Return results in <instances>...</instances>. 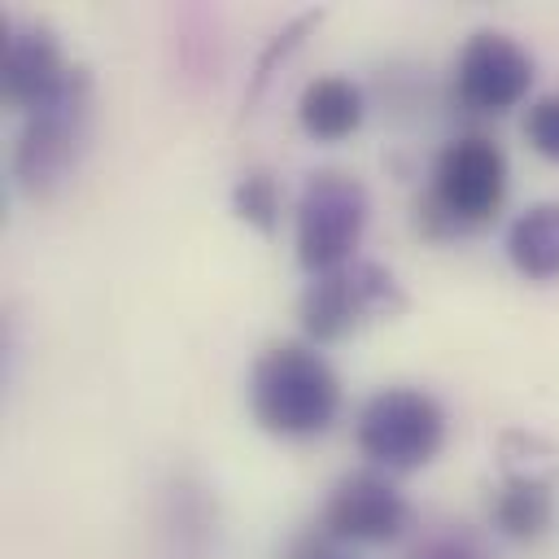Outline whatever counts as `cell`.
Segmentation results:
<instances>
[{
  "label": "cell",
  "instance_id": "obj_1",
  "mask_svg": "<svg viewBox=\"0 0 559 559\" xmlns=\"http://www.w3.org/2000/svg\"><path fill=\"white\" fill-rule=\"evenodd\" d=\"M249 415L262 432L284 441L319 437L341 415V376L310 341H280L249 367Z\"/></svg>",
  "mask_w": 559,
  "mask_h": 559
},
{
  "label": "cell",
  "instance_id": "obj_2",
  "mask_svg": "<svg viewBox=\"0 0 559 559\" xmlns=\"http://www.w3.org/2000/svg\"><path fill=\"white\" fill-rule=\"evenodd\" d=\"M511 188L507 153L489 135H454L441 144L428 179V197L419 201V227L428 236L476 231L493 223Z\"/></svg>",
  "mask_w": 559,
  "mask_h": 559
},
{
  "label": "cell",
  "instance_id": "obj_3",
  "mask_svg": "<svg viewBox=\"0 0 559 559\" xmlns=\"http://www.w3.org/2000/svg\"><path fill=\"white\" fill-rule=\"evenodd\" d=\"M371 223V192L358 175L323 166L310 170L293 210V249L306 275L341 271L358 258Z\"/></svg>",
  "mask_w": 559,
  "mask_h": 559
},
{
  "label": "cell",
  "instance_id": "obj_4",
  "mask_svg": "<svg viewBox=\"0 0 559 559\" xmlns=\"http://www.w3.org/2000/svg\"><path fill=\"white\" fill-rule=\"evenodd\" d=\"M92 70L74 66L70 83L35 114L22 118L13 144V179L26 197H52L83 157L87 127H92Z\"/></svg>",
  "mask_w": 559,
  "mask_h": 559
},
{
  "label": "cell",
  "instance_id": "obj_5",
  "mask_svg": "<svg viewBox=\"0 0 559 559\" xmlns=\"http://www.w3.org/2000/svg\"><path fill=\"white\" fill-rule=\"evenodd\" d=\"M354 445L380 472H419L445 445V406L415 384L376 389L354 415Z\"/></svg>",
  "mask_w": 559,
  "mask_h": 559
},
{
  "label": "cell",
  "instance_id": "obj_6",
  "mask_svg": "<svg viewBox=\"0 0 559 559\" xmlns=\"http://www.w3.org/2000/svg\"><path fill=\"white\" fill-rule=\"evenodd\" d=\"M537 79L533 52L507 31H472L454 57V96L472 114H511L528 100Z\"/></svg>",
  "mask_w": 559,
  "mask_h": 559
},
{
  "label": "cell",
  "instance_id": "obj_7",
  "mask_svg": "<svg viewBox=\"0 0 559 559\" xmlns=\"http://www.w3.org/2000/svg\"><path fill=\"white\" fill-rule=\"evenodd\" d=\"M323 528L354 546H389L411 528V502L380 467L345 472L328 502H323Z\"/></svg>",
  "mask_w": 559,
  "mask_h": 559
},
{
  "label": "cell",
  "instance_id": "obj_8",
  "mask_svg": "<svg viewBox=\"0 0 559 559\" xmlns=\"http://www.w3.org/2000/svg\"><path fill=\"white\" fill-rule=\"evenodd\" d=\"M74 66L66 61V48L52 26L44 22H17L4 31V52H0V92L4 100L26 118L44 109L66 83Z\"/></svg>",
  "mask_w": 559,
  "mask_h": 559
},
{
  "label": "cell",
  "instance_id": "obj_9",
  "mask_svg": "<svg viewBox=\"0 0 559 559\" xmlns=\"http://www.w3.org/2000/svg\"><path fill=\"white\" fill-rule=\"evenodd\" d=\"M362 118H367V96L345 74H319L297 96V122L319 144L349 140L362 127Z\"/></svg>",
  "mask_w": 559,
  "mask_h": 559
},
{
  "label": "cell",
  "instance_id": "obj_10",
  "mask_svg": "<svg viewBox=\"0 0 559 559\" xmlns=\"http://www.w3.org/2000/svg\"><path fill=\"white\" fill-rule=\"evenodd\" d=\"M297 319H301V332L310 336V345H336L349 332H358L367 319L358 310L349 271L341 266L328 275H310V284L297 297Z\"/></svg>",
  "mask_w": 559,
  "mask_h": 559
},
{
  "label": "cell",
  "instance_id": "obj_11",
  "mask_svg": "<svg viewBox=\"0 0 559 559\" xmlns=\"http://www.w3.org/2000/svg\"><path fill=\"white\" fill-rule=\"evenodd\" d=\"M555 520V485L550 476H502L489 498V524L507 542H537Z\"/></svg>",
  "mask_w": 559,
  "mask_h": 559
},
{
  "label": "cell",
  "instance_id": "obj_12",
  "mask_svg": "<svg viewBox=\"0 0 559 559\" xmlns=\"http://www.w3.org/2000/svg\"><path fill=\"white\" fill-rule=\"evenodd\" d=\"M507 262L524 280H559V201H537L520 210L507 227Z\"/></svg>",
  "mask_w": 559,
  "mask_h": 559
},
{
  "label": "cell",
  "instance_id": "obj_13",
  "mask_svg": "<svg viewBox=\"0 0 559 559\" xmlns=\"http://www.w3.org/2000/svg\"><path fill=\"white\" fill-rule=\"evenodd\" d=\"M231 214L262 231V236H275L280 231V214H284V201H280V183L271 170H245L231 188Z\"/></svg>",
  "mask_w": 559,
  "mask_h": 559
},
{
  "label": "cell",
  "instance_id": "obj_14",
  "mask_svg": "<svg viewBox=\"0 0 559 559\" xmlns=\"http://www.w3.org/2000/svg\"><path fill=\"white\" fill-rule=\"evenodd\" d=\"M319 22H323V9H310V13L293 17V22H288V26H284V31H280L271 44H266V52L258 57V66H253V79H249V87H245V109H249V105L262 96V87L271 83L275 66H280V61H288V52H297V44H301V39H306V35H310Z\"/></svg>",
  "mask_w": 559,
  "mask_h": 559
},
{
  "label": "cell",
  "instance_id": "obj_15",
  "mask_svg": "<svg viewBox=\"0 0 559 559\" xmlns=\"http://www.w3.org/2000/svg\"><path fill=\"white\" fill-rule=\"evenodd\" d=\"M524 140L537 157L559 162V92H546L537 100H528L524 109Z\"/></svg>",
  "mask_w": 559,
  "mask_h": 559
},
{
  "label": "cell",
  "instance_id": "obj_16",
  "mask_svg": "<svg viewBox=\"0 0 559 559\" xmlns=\"http://www.w3.org/2000/svg\"><path fill=\"white\" fill-rule=\"evenodd\" d=\"M411 559H485V550H480V542H476L472 533H463V528H445V533L424 537V542L415 546Z\"/></svg>",
  "mask_w": 559,
  "mask_h": 559
}]
</instances>
